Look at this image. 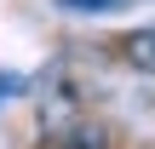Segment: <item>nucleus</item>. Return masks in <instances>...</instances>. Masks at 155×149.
Here are the masks:
<instances>
[{"mask_svg": "<svg viewBox=\"0 0 155 149\" xmlns=\"http://www.w3.org/2000/svg\"><path fill=\"white\" fill-rule=\"evenodd\" d=\"M121 52H127V63H132V69H150V75H155V29L127 34V46H121Z\"/></svg>", "mask_w": 155, "mask_h": 149, "instance_id": "f257e3e1", "label": "nucleus"}, {"mask_svg": "<svg viewBox=\"0 0 155 149\" xmlns=\"http://www.w3.org/2000/svg\"><path fill=\"white\" fill-rule=\"evenodd\" d=\"M63 11H115L121 0H58Z\"/></svg>", "mask_w": 155, "mask_h": 149, "instance_id": "f03ea898", "label": "nucleus"}, {"mask_svg": "<svg viewBox=\"0 0 155 149\" xmlns=\"http://www.w3.org/2000/svg\"><path fill=\"white\" fill-rule=\"evenodd\" d=\"M17 92H23V75H0V103L17 98Z\"/></svg>", "mask_w": 155, "mask_h": 149, "instance_id": "7ed1b4c3", "label": "nucleus"}]
</instances>
